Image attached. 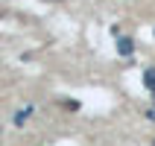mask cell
I'll use <instances>...</instances> for the list:
<instances>
[{"label": "cell", "instance_id": "1", "mask_svg": "<svg viewBox=\"0 0 155 146\" xmlns=\"http://www.w3.org/2000/svg\"><path fill=\"white\" fill-rule=\"evenodd\" d=\"M117 53L129 59L132 53H135V41H132V38H126V35H120V38H117Z\"/></svg>", "mask_w": 155, "mask_h": 146}, {"label": "cell", "instance_id": "2", "mask_svg": "<svg viewBox=\"0 0 155 146\" xmlns=\"http://www.w3.org/2000/svg\"><path fill=\"white\" fill-rule=\"evenodd\" d=\"M143 85H147V91H152V94H155V67L143 70Z\"/></svg>", "mask_w": 155, "mask_h": 146}, {"label": "cell", "instance_id": "3", "mask_svg": "<svg viewBox=\"0 0 155 146\" xmlns=\"http://www.w3.org/2000/svg\"><path fill=\"white\" fill-rule=\"evenodd\" d=\"M29 111H32V108H24V111H18V114H15V123H18V126H21V123L29 117Z\"/></svg>", "mask_w": 155, "mask_h": 146}, {"label": "cell", "instance_id": "4", "mask_svg": "<svg viewBox=\"0 0 155 146\" xmlns=\"http://www.w3.org/2000/svg\"><path fill=\"white\" fill-rule=\"evenodd\" d=\"M64 108H70V111H76V108H79V102H76V99H64Z\"/></svg>", "mask_w": 155, "mask_h": 146}]
</instances>
